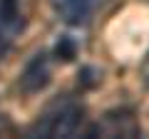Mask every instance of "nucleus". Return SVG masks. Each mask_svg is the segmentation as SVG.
<instances>
[{
  "label": "nucleus",
  "mask_w": 149,
  "mask_h": 139,
  "mask_svg": "<svg viewBox=\"0 0 149 139\" xmlns=\"http://www.w3.org/2000/svg\"><path fill=\"white\" fill-rule=\"evenodd\" d=\"M82 119H85V112L80 104H65L57 109V114L42 119V124L37 122L35 132H40L42 137H74Z\"/></svg>",
  "instance_id": "1"
},
{
  "label": "nucleus",
  "mask_w": 149,
  "mask_h": 139,
  "mask_svg": "<svg viewBox=\"0 0 149 139\" xmlns=\"http://www.w3.org/2000/svg\"><path fill=\"white\" fill-rule=\"evenodd\" d=\"M137 134H139V124L132 117V112L104 114L90 129V137H137Z\"/></svg>",
  "instance_id": "2"
},
{
  "label": "nucleus",
  "mask_w": 149,
  "mask_h": 139,
  "mask_svg": "<svg viewBox=\"0 0 149 139\" xmlns=\"http://www.w3.org/2000/svg\"><path fill=\"white\" fill-rule=\"evenodd\" d=\"M47 82H50V60H47L45 52H40L25 65L17 85H20V90L25 92V95H35V92L45 90Z\"/></svg>",
  "instance_id": "3"
},
{
  "label": "nucleus",
  "mask_w": 149,
  "mask_h": 139,
  "mask_svg": "<svg viewBox=\"0 0 149 139\" xmlns=\"http://www.w3.org/2000/svg\"><path fill=\"white\" fill-rule=\"evenodd\" d=\"M52 8L65 22L70 25H80L87 20L92 8V0H52Z\"/></svg>",
  "instance_id": "4"
},
{
  "label": "nucleus",
  "mask_w": 149,
  "mask_h": 139,
  "mask_svg": "<svg viewBox=\"0 0 149 139\" xmlns=\"http://www.w3.org/2000/svg\"><path fill=\"white\" fill-rule=\"evenodd\" d=\"M77 50H80L77 40L70 38V35H62V38L57 40V45H55V57H60V60H65V62H70V60L77 57Z\"/></svg>",
  "instance_id": "5"
},
{
  "label": "nucleus",
  "mask_w": 149,
  "mask_h": 139,
  "mask_svg": "<svg viewBox=\"0 0 149 139\" xmlns=\"http://www.w3.org/2000/svg\"><path fill=\"white\" fill-rule=\"evenodd\" d=\"M100 80H102V75H100V70H97V67H90V65H87V67L80 70V87H85V90L97 87Z\"/></svg>",
  "instance_id": "6"
},
{
  "label": "nucleus",
  "mask_w": 149,
  "mask_h": 139,
  "mask_svg": "<svg viewBox=\"0 0 149 139\" xmlns=\"http://www.w3.org/2000/svg\"><path fill=\"white\" fill-rule=\"evenodd\" d=\"M142 80H144V85H149V57L144 60V65H142Z\"/></svg>",
  "instance_id": "7"
}]
</instances>
